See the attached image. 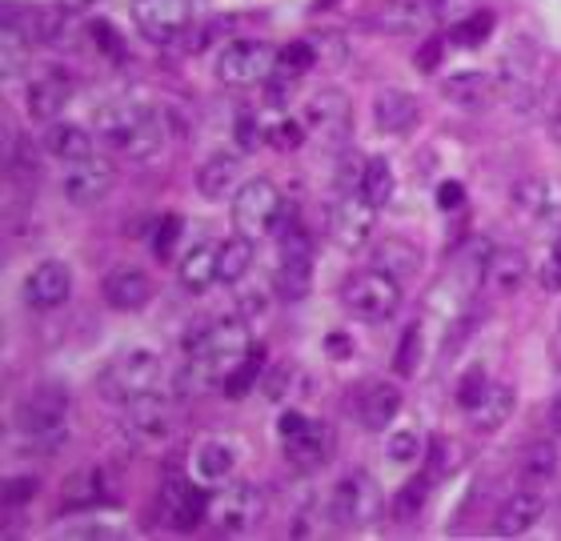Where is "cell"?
<instances>
[{"label":"cell","instance_id":"obj_32","mask_svg":"<svg viewBox=\"0 0 561 541\" xmlns=\"http://www.w3.org/2000/svg\"><path fill=\"white\" fill-rule=\"evenodd\" d=\"M529 277V261L522 249H493V257H490V273H485V281H490L493 293H517L522 285H526Z\"/></svg>","mask_w":561,"mask_h":541},{"label":"cell","instance_id":"obj_28","mask_svg":"<svg viewBox=\"0 0 561 541\" xmlns=\"http://www.w3.org/2000/svg\"><path fill=\"white\" fill-rule=\"evenodd\" d=\"M401 413V389L389 385V381H374V385L362 389V401H357V417L369 434H381L389 429V422Z\"/></svg>","mask_w":561,"mask_h":541},{"label":"cell","instance_id":"obj_46","mask_svg":"<svg viewBox=\"0 0 561 541\" xmlns=\"http://www.w3.org/2000/svg\"><path fill=\"white\" fill-rule=\"evenodd\" d=\"M538 281H541V289H546V293H561V229L553 233L550 253H546V261H541Z\"/></svg>","mask_w":561,"mask_h":541},{"label":"cell","instance_id":"obj_40","mask_svg":"<svg viewBox=\"0 0 561 541\" xmlns=\"http://www.w3.org/2000/svg\"><path fill=\"white\" fill-rule=\"evenodd\" d=\"M261 369H265V354H261V349H253V354H249L245 361L237 365L233 373H229V377L221 381L225 393H229V398H245L249 389H257V385H261Z\"/></svg>","mask_w":561,"mask_h":541},{"label":"cell","instance_id":"obj_26","mask_svg":"<svg viewBox=\"0 0 561 541\" xmlns=\"http://www.w3.org/2000/svg\"><path fill=\"white\" fill-rule=\"evenodd\" d=\"M205 518H209V497L201 494L197 485L173 482L164 490V521L173 530H197Z\"/></svg>","mask_w":561,"mask_h":541},{"label":"cell","instance_id":"obj_8","mask_svg":"<svg viewBox=\"0 0 561 541\" xmlns=\"http://www.w3.org/2000/svg\"><path fill=\"white\" fill-rule=\"evenodd\" d=\"M280 48L270 41H233V45L221 48L217 57V81L225 89H253V84H265L277 72Z\"/></svg>","mask_w":561,"mask_h":541},{"label":"cell","instance_id":"obj_16","mask_svg":"<svg viewBox=\"0 0 561 541\" xmlns=\"http://www.w3.org/2000/svg\"><path fill=\"white\" fill-rule=\"evenodd\" d=\"M510 205L517 212H526L529 221H538L541 229H561V185L546 177H522L510 188Z\"/></svg>","mask_w":561,"mask_h":541},{"label":"cell","instance_id":"obj_5","mask_svg":"<svg viewBox=\"0 0 561 541\" xmlns=\"http://www.w3.org/2000/svg\"><path fill=\"white\" fill-rule=\"evenodd\" d=\"M285 221H289V200H285V193H280L273 181L253 177L233 193L237 233H245V237H253V241H261V237H270V233H277V229H285Z\"/></svg>","mask_w":561,"mask_h":541},{"label":"cell","instance_id":"obj_24","mask_svg":"<svg viewBox=\"0 0 561 541\" xmlns=\"http://www.w3.org/2000/svg\"><path fill=\"white\" fill-rule=\"evenodd\" d=\"M241 188V157L221 149V153L205 157L197 169V193L205 200H229Z\"/></svg>","mask_w":561,"mask_h":541},{"label":"cell","instance_id":"obj_31","mask_svg":"<svg viewBox=\"0 0 561 541\" xmlns=\"http://www.w3.org/2000/svg\"><path fill=\"white\" fill-rule=\"evenodd\" d=\"M514 389L502 385V381H490V389L481 393V401L469 410V422H473V429H481V434H497L510 417H514Z\"/></svg>","mask_w":561,"mask_h":541},{"label":"cell","instance_id":"obj_1","mask_svg":"<svg viewBox=\"0 0 561 541\" xmlns=\"http://www.w3.org/2000/svg\"><path fill=\"white\" fill-rule=\"evenodd\" d=\"M96 137L113 157L125 161H152L164 149V117L140 101H117L96 113Z\"/></svg>","mask_w":561,"mask_h":541},{"label":"cell","instance_id":"obj_50","mask_svg":"<svg viewBox=\"0 0 561 541\" xmlns=\"http://www.w3.org/2000/svg\"><path fill=\"white\" fill-rule=\"evenodd\" d=\"M89 33H93V45L101 48L105 57H113V60L125 57V41H121V33L108 21H96L93 28H89Z\"/></svg>","mask_w":561,"mask_h":541},{"label":"cell","instance_id":"obj_43","mask_svg":"<svg viewBox=\"0 0 561 541\" xmlns=\"http://www.w3.org/2000/svg\"><path fill=\"white\" fill-rule=\"evenodd\" d=\"M421 349H425V337H421V325H410L405 337L398 345V373L401 377H413L421 369Z\"/></svg>","mask_w":561,"mask_h":541},{"label":"cell","instance_id":"obj_60","mask_svg":"<svg viewBox=\"0 0 561 541\" xmlns=\"http://www.w3.org/2000/svg\"><path fill=\"white\" fill-rule=\"evenodd\" d=\"M553 365L561 369V325H558V333H553Z\"/></svg>","mask_w":561,"mask_h":541},{"label":"cell","instance_id":"obj_12","mask_svg":"<svg viewBox=\"0 0 561 541\" xmlns=\"http://www.w3.org/2000/svg\"><path fill=\"white\" fill-rule=\"evenodd\" d=\"M117 185V165L105 161V157H84V161H72L65 169V177H60V197L69 200V205H101V200L113 193Z\"/></svg>","mask_w":561,"mask_h":541},{"label":"cell","instance_id":"obj_48","mask_svg":"<svg viewBox=\"0 0 561 541\" xmlns=\"http://www.w3.org/2000/svg\"><path fill=\"white\" fill-rule=\"evenodd\" d=\"M305 120H297V117H280L277 125L270 129V141L277 145V149H301L305 145Z\"/></svg>","mask_w":561,"mask_h":541},{"label":"cell","instance_id":"obj_7","mask_svg":"<svg viewBox=\"0 0 561 541\" xmlns=\"http://www.w3.org/2000/svg\"><path fill=\"white\" fill-rule=\"evenodd\" d=\"M325 509L337 530H365L381 518V490L365 470H353L333 485Z\"/></svg>","mask_w":561,"mask_h":541},{"label":"cell","instance_id":"obj_51","mask_svg":"<svg viewBox=\"0 0 561 541\" xmlns=\"http://www.w3.org/2000/svg\"><path fill=\"white\" fill-rule=\"evenodd\" d=\"M176 237H181V217H164V221L157 225V241H152V249H157L161 257H169L176 245Z\"/></svg>","mask_w":561,"mask_h":541},{"label":"cell","instance_id":"obj_30","mask_svg":"<svg viewBox=\"0 0 561 541\" xmlns=\"http://www.w3.org/2000/svg\"><path fill=\"white\" fill-rule=\"evenodd\" d=\"M45 149L57 161H65V165H72V161H84V157H93L96 153V141H93V133L84 129V125H65V120H53L45 129Z\"/></svg>","mask_w":561,"mask_h":541},{"label":"cell","instance_id":"obj_59","mask_svg":"<svg viewBox=\"0 0 561 541\" xmlns=\"http://www.w3.org/2000/svg\"><path fill=\"white\" fill-rule=\"evenodd\" d=\"M325 345H329V349H337L341 357H350V342H345V337H329Z\"/></svg>","mask_w":561,"mask_h":541},{"label":"cell","instance_id":"obj_33","mask_svg":"<svg viewBox=\"0 0 561 541\" xmlns=\"http://www.w3.org/2000/svg\"><path fill=\"white\" fill-rule=\"evenodd\" d=\"M374 265L393 273L398 281H410V277L421 273V249L410 245V241H401V237H389V241H381V245L374 249Z\"/></svg>","mask_w":561,"mask_h":541},{"label":"cell","instance_id":"obj_55","mask_svg":"<svg viewBox=\"0 0 561 541\" xmlns=\"http://www.w3.org/2000/svg\"><path fill=\"white\" fill-rule=\"evenodd\" d=\"M437 60H442V41H437V36H430V41H425V48L417 53V69L433 72V69H437Z\"/></svg>","mask_w":561,"mask_h":541},{"label":"cell","instance_id":"obj_41","mask_svg":"<svg viewBox=\"0 0 561 541\" xmlns=\"http://www.w3.org/2000/svg\"><path fill=\"white\" fill-rule=\"evenodd\" d=\"M490 28H493V12L473 9V12H469V16H461V21H454V45H461V48L481 45V41L490 36Z\"/></svg>","mask_w":561,"mask_h":541},{"label":"cell","instance_id":"obj_23","mask_svg":"<svg viewBox=\"0 0 561 541\" xmlns=\"http://www.w3.org/2000/svg\"><path fill=\"white\" fill-rule=\"evenodd\" d=\"M237 461H241V453H237L233 441L209 437V441H201L197 453H193V477H197L201 485H225V482H233Z\"/></svg>","mask_w":561,"mask_h":541},{"label":"cell","instance_id":"obj_2","mask_svg":"<svg viewBox=\"0 0 561 541\" xmlns=\"http://www.w3.org/2000/svg\"><path fill=\"white\" fill-rule=\"evenodd\" d=\"M253 354V342H249L245 321H217V325H205L201 333L188 337V361L181 381L188 385V393L209 381H225L237 365Z\"/></svg>","mask_w":561,"mask_h":541},{"label":"cell","instance_id":"obj_9","mask_svg":"<svg viewBox=\"0 0 561 541\" xmlns=\"http://www.w3.org/2000/svg\"><path fill=\"white\" fill-rule=\"evenodd\" d=\"M374 229H377V205L365 197L362 188H350V193H341L333 200V209H329V237L345 253H357V249L369 245Z\"/></svg>","mask_w":561,"mask_h":541},{"label":"cell","instance_id":"obj_58","mask_svg":"<svg viewBox=\"0 0 561 541\" xmlns=\"http://www.w3.org/2000/svg\"><path fill=\"white\" fill-rule=\"evenodd\" d=\"M89 4H93V0H60V9L69 12V16H72V12H84Z\"/></svg>","mask_w":561,"mask_h":541},{"label":"cell","instance_id":"obj_44","mask_svg":"<svg viewBox=\"0 0 561 541\" xmlns=\"http://www.w3.org/2000/svg\"><path fill=\"white\" fill-rule=\"evenodd\" d=\"M461 461H466V453H461L457 441H433V453H430L433 473L430 477H449V473L461 470Z\"/></svg>","mask_w":561,"mask_h":541},{"label":"cell","instance_id":"obj_36","mask_svg":"<svg viewBox=\"0 0 561 541\" xmlns=\"http://www.w3.org/2000/svg\"><path fill=\"white\" fill-rule=\"evenodd\" d=\"M28 60H33V41L21 28L4 24L0 28V69H4V77H21L28 69Z\"/></svg>","mask_w":561,"mask_h":541},{"label":"cell","instance_id":"obj_25","mask_svg":"<svg viewBox=\"0 0 561 541\" xmlns=\"http://www.w3.org/2000/svg\"><path fill=\"white\" fill-rule=\"evenodd\" d=\"M502 89L514 96V105H534L538 101V57H534V48L522 45V48H510L502 60Z\"/></svg>","mask_w":561,"mask_h":541},{"label":"cell","instance_id":"obj_17","mask_svg":"<svg viewBox=\"0 0 561 541\" xmlns=\"http://www.w3.org/2000/svg\"><path fill=\"white\" fill-rule=\"evenodd\" d=\"M69 96H72L69 77L60 69H45V72H36L33 81H28V89H24V108H28L33 120L53 125V120H60V113L69 108Z\"/></svg>","mask_w":561,"mask_h":541},{"label":"cell","instance_id":"obj_27","mask_svg":"<svg viewBox=\"0 0 561 541\" xmlns=\"http://www.w3.org/2000/svg\"><path fill=\"white\" fill-rule=\"evenodd\" d=\"M217 249L213 241H197L193 249H185V257L176 261V277L188 293H205L213 285H221V273H217Z\"/></svg>","mask_w":561,"mask_h":541},{"label":"cell","instance_id":"obj_34","mask_svg":"<svg viewBox=\"0 0 561 541\" xmlns=\"http://www.w3.org/2000/svg\"><path fill=\"white\" fill-rule=\"evenodd\" d=\"M558 465H561L558 446H553V441H534V446H526L522 461H517V477L526 485H534V490H541V485L553 482Z\"/></svg>","mask_w":561,"mask_h":541},{"label":"cell","instance_id":"obj_21","mask_svg":"<svg viewBox=\"0 0 561 541\" xmlns=\"http://www.w3.org/2000/svg\"><path fill=\"white\" fill-rule=\"evenodd\" d=\"M101 293H105V306L117 309V313H137L152 301V277L137 265H121L105 277L101 285Z\"/></svg>","mask_w":561,"mask_h":541},{"label":"cell","instance_id":"obj_45","mask_svg":"<svg viewBox=\"0 0 561 541\" xmlns=\"http://www.w3.org/2000/svg\"><path fill=\"white\" fill-rule=\"evenodd\" d=\"M386 453L393 465H410V461L421 458V437L413 429H398V434H389Z\"/></svg>","mask_w":561,"mask_h":541},{"label":"cell","instance_id":"obj_54","mask_svg":"<svg viewBox=\"0 0 561 541\" xmlns=\"http://www.w3.org/2000/svg\"><path fill=\"white\" fill-rule=\"evenodd\" d=\"M33 494H36V482H33V477H16V482H12L9 490H4V502H9V506H21V502H28Z\"/></svg>","mask_w":561,"mask_h":541},{"label":"cell","instance_id":"obj_6","mask_svg":"<svg viewBox=\"0 0 561 541\" xmlns=\"http://www.w3.org/2000/svg\"><path fill=\"white\" fill-rule=\"evenodd\" d=\"M341 301L357 321L377 325V321H389L401 309V281L393 273L374 265V269L353 273L350 281L341 285Z\"/></svg>","mask_w":561,"mask_h":541},{"label":"cell","instance_id":"obj_56","mask_svg":"<svg viewBox=\"0 0 561 541\" xmlns=\"http://www.w3.org/2000/svg\"><path fill=\"white\" fill-rule=\"evenodd\" d=\"M550 429H553V434L561 437V393H558V398L550 401Z\"/></svg>","mask_w":561,"mask_h":541},{"label":"cell","instance_id":"obj_57","mask_svg":"<svg viewBox=\"0 0 561 541\" xmlns=\"http://www.w3.org/2000/svg\"><path fill=\"white\" fill-rule=\"evenodd\" d=\"M550 133H553V141L561 145V101L550 108Z\"/></svg>","mask_w":561,"mask_h":541},{"label":"cell","instance_id":"obj_20","mask_svg":"<svg viewBox=\"0 0 561 541\" xmlns=\"http://www.w3.org/2000/svg\"><path fill=\"white\" fill-rule=\"evenodd\" d=\"M541 518H546V497H541V490L529 485V490H517V494L505 497L497 518H493V533L497 538H526Z\"/></svg>","mask_w":561,"mask_h":541},{"label":"cell","instance_id":"obj_19","mask_svg":"<svg viewBox=\"0 0 561 541\" xmlns=\"http://www.w3.org/2000/svg\"><path fill=\"white\" fill-rule=\"evenodd\" d=\"M417 120H421V105L410 89L389 84V89H381V93L374 96L377 133H386V137H405V133L417 129Z\"/></svg>","mask_w":561,"mask_h":541},{"label":"cell","instance_id":"obj_3","mask_svg":"<svg viewBox=\"0 0 561 541\" xmlns=\"http://www.w3.org/2000/svg\"><path fill=\"white\" fill-rule=\"evenodd\" d=\"M69 413L72 389H65L60 381H45L16 405V429L36 446H60L69 434Z\"/></svg>","mask_w":561,"mask_h":541},{"label":"cell","instance_id":"obj_13","mask_svg":"<svg viewBox=\"0 0 561 541\" xmlns=\"http://www.w3.org/2000/svg\"><path fill=\"white\" fill-rule=\"evenodd\" d=\"M305 125L317 141H325L329 149L350 141V125H353V105L341 89H321L313 93V101L305 105Z\"/></svg>","mask_w":561,"mask_h":541},{"label":"cell","instance_id":"obj_18","mask_svg":"<svg viewBox=\"0 0 561 541\" xmlns=\"http://www.w3.org/2000/svg\"><path fill=\"white\" fill-rule=\"evenodd\" d=\"M72 293V273L65 261H41L24 277V301L33 309H60Z\"/></svg>","mask_w":561,"mask_h":541},{"label":"cell","instance_id":"obj_4","mask_svg":"<svg viewBox=\"0 0 561 541\" xmlns=\"http://www.w3.org/2000/svg\"><path fill=\"white\" fill-rule=\"evenodd\" d=\"M157 377H161V354H157L152 345H133V349H121V354L101 369L96 393L105 401L129 405L133 398L157 389Z\"/></svg>","mask_w":561,"mask_h":541},{"label":"cell","instance_id":"obj_52","mask_svg":"<svg viewBox=\"0 0 561 541\" xmlns=\"http://www.w3.org/2000/svg\"><path fill=\"white\" fill-rule=\"evenodd\" d=\"M430 9L442 21H461V16H469V12L478 9V0H430Z\"/></svg>","mask_w":561,"mask_h":541},{"label":"cell","instance_id":"obj_49","mask_svg":"<svg viewBox=\"0 0 561 541\" xmlns=\"http://www.w3.org/2000/svg\"><path fill=\"white\" fill-rule=\"evenodd\" d=\"M261 141H270V129L261 125V117L241 113V117H237V145H241L245 153H253V149H261Z\"/></svg>","mask_w":561,"mask_h":541},{"label":"cell","instance_id":"obj_53","mask_svg":"<svg viewBox=\"0 0 561 541\" xmlns=\"http://www.w3.org/2000/svg\"><path fill=\"white\" fill-rule=\"evenodd\" d=\"M461 200H466V188L457 185V181H445V185L437 188V205H442L445 212H449V209H461Z\"/></svg>","mask_w":561,"mask_h":541},{"label":"cell","instance_id":"obj_35","mask_svg":"<svg viewBox=\"0 0 561 541\" xmlns=\"http://www.w3.org/2000/svg\"><path fill=\"white\" fill-rule=\"evenodd\" d=\"M249 269H253V237L237 233V237H229V241H221V249H217L221 285H241Z\"/></svg>","mask_w":561,"mask_h":541},{"label":"cell","instance_id":"obj_22","mask_svg":"<svg viewBox=\"0 0 561 541\" xmlns=\"http://www.w3.org/2000/svg\"><path fill=\"white\" fill-rule=\"evenodd\" d=\"M497 89H502V81H493L490 72H454V77H445L442 81V96L449 101L454 108H461V113H481V108H490L493 101H497Z\"/></svg>","mask_w":561,"mask_h":541},{"label":"cell","instance_id":"obj_37","mask_svg":"<svg viewBox=\"0 0 561 541\" xmlns=\"http://www.w3.org/2000/svg\"><path fill=\"white\" fill-rule=\"evenodd\" d=\"M433 16H437V12L430 9V0H425V4H421V0H401V4H389L381 24L393 28V33H421V28H430Z\"/></svg>","mask_w":561,"mask_h":541},{"label":"cell","instance_id":"obj_42","mask_svg":"<svg viewBox=\"0 0 561 541\" xmlns=\"http://www.w3.org/2000/svg\"><path fill=\"white\" fill-rule=\"evenodd\" d=\"M425 502H430V477H417V482H410L405 490H401L398 502H393V509H398L401 521H413V518H421Z\"/></svg>","mask_w":561,"mask_h":541},{"label":"cell","instance_id":"obj_39","mask_svg":"<svg viewBox=\"0 0 561 541\" xmlns=\"http://www.w3.org/2000/svg\"><path fill=\"white\" fill-rule=\"evenodd\" d=\"M317 65V48L313 41H293V45L280 48V57H277V72L273 77H285V81H301L305 72Z\"/></svg>","mask_w":561,"mask_h":541},{"label":"cell","instance_id":"obj_38","mask_svg":"<svg viewBox=\"0 0 561 541\" xmlns=\"http://www.w3.org/2000/svg\"><path fill=\"white\" fill-rule=\"evenodd\" d=\"M393 188H398V177H393V169H389L386 157H369L365 161V173H362V193L374 200L377 209L393 200Z\"/></svg>","mask_w":561,"mask_h":541},{"label":"cell","instance_id":"obj_29","mask_svg":"<svg viewBox=\"0 0 561 541\" xmlns=\"http://www.w3.org/2000/svg\"><path fill=\"white\" fill-rule=\"evenodd\" d=\"M329 446H333V434H329L321 422H305L297 434L285 437V453L297 470H313L329 458Z\"/></svg>","mask_w":561,"mask_h":541},{"label":"cell","instance_id":"obj_11","mask_svg":"<svg viewBox=\"0 0 561 541\" xmlns=\"http://www.w3.org/2000/svg\"><path fill=\"white\" fill-rule=\"evenodd\" d=\"M197 16V0H133V24L152 45H169Z\"/></svg>","mask_w":561,"mask_h":541},{"label":"cell","instance_id":"obj_47","mask_svg":"<svg viewBox=\"0 0 561 541\" xmlns=\"http://www.w3.org/2000/svg\"><path fill=\"white\" fill-rule=\"evenodd\" d=\"M485 389H490V377H485V369H469V373L457 381V405L469 413L481 401V393H485Z\"/></svg>","mask_w":561,"mask_h":541},{"label":"cell","instance_id":"obj_14","mask_svg":"<svg viewBox=\"0 0 561 541\" xmlns=\"http://www.w3.org/2000/svg\"><path fill=\"white\" fill-rule=\"evenodd\" d=\"M313 281V241L305 229H285L280 237V269H277V289L289 301H301Z\"/></svg>","mask_w":561,"mask_h":541},{"label":"cell","instance_id":"obj_10","mask_svg":"<svg viewBox=\"0 0 561 541\" xmlns=\"http://www.w3.org/2000/svg\"><path fill=\"white\" fill-rule=\"evenodd\" d=\"M265 497L253 482H229L217 485L209 494V521L225 533H245L257 526Z\"/></svg>","mask_w":561,"mask_h":541},{"label":"cell","instance_id":"obj_15","mask_svg":"<svg viewBox=\"0 0 561 541\" xmlns=\"http://www.w3.org/2000/svg\"><path fill=\"white\" fill-rule=\"evenodd\" d=\"M173 405L161 393H140L125 405V434L140 446H161L173 437Z\"/></svg>","mask_w":561,"mask_h":541}]
</instances>
